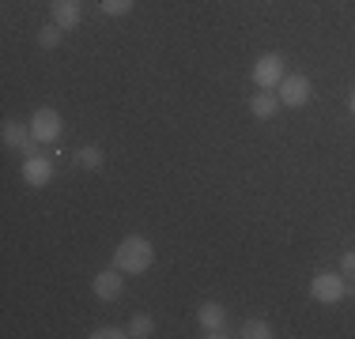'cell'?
<instances>
[{
    "mask_svg": "<svg viewBox=\"0 0 355 339\" xmlns=\"http://www.w3.org/2000/svg\"><path fill=\"white\" fill-rule=\"evenodd\" d=\"M61 38H64V30L57 27V23H49V27L38 30V46L42 49H57V46H61Z\"/></svg>",
    "mask_w": 355,
    "mask_h": 339,
    "instance_id": "9a60e30c",
    "label": "cell"
},
{
    "mask_svg": "<svg viewBox=\"0 0 355 339\" xmlns=\"http://www.w3.org/2000/svg\"><path fill=\"white\" fill-rule=\"evenodd\" d=\"M23 181H27L31 189L49 185V181H53V163H49L46 155H27V158H23Z\"/></svg>",
    "mask_w": 355,
    "mask_h": 339,
    "instance_id": "9c48e42d",
    "label": "cell"
},
{
    "mask_svg": "<svg viewBox=\"0 0 355 339\" xmlns=\"http://www.w3.org/2000/svg\"><path fill=\"white\" fill-rule=\"evenodd\" d=\"M27 125H31V132H35L38 143H57V140H61V132H64V121H61V113H57L53 106L35 109V117H31Z\"/></svg>",
    "mask_w": 355,
    "mask_h": 339,
    "instance_id": "5b68a950",
    "label": "cell"
},
{
    "mask_svg": "<svg viewBox=\"0 0 355 339\" xmlns=\"http://www.w3.org/2000/svg\"><path fill=\"white\" fill-rule=\"evenodd\" d=\"M197 324H200V332H205L208 339H223V336H231L227 332V309L219 302H205L197 309Z\"/></svg>",
    "mask_w": 355,
    "mask_h": 339,
    "instance_id": "8992f818",
    "label": "cell"
},
{
    "mask_svg": "<svg viewBox=\"0 0 355 339\" xmlns=\"http://www.w3.org/2000/svg\"><path fill=\"white\" fill-rule=\"evenodd\" d=\"M276 109H280V95H276V91H261L257 87V95L250 98V113L257 117V121H272Z\"/></svg>",
    "mask_w": 355,
    "mask_h": 339,
    "instance_id": "8fae6325",
    "label": "cell"
},
{
    "mask_svg": "<svg viewBox=\"0 0 355 339\" xmlns=\"http://www.w3.org/2000/svg\"><path fill=\"white\" fill-rule=\"evenodd\" d=\"M348 109H352V117H355V91L348 95Z\"/></svg>",
    "mask_w": 355,
    "mask_h": 339,
    "instance_id": "d6986e66",
    "label": "cell"
},
{
    "mask_svg": "<svg viewBox=\"0 0 355 339\" xmlns=\"http://www.w3.org/2000/svg\"><path fill=\"white\" fill-rule=\"evenodd\" d=\"M340 271H344L348 279H355V249H348V253L340 257Z\"/></svg>",
    "mask_w": 355,
    "mask_h": 339,
    "instance_id": "ac0fdd59",
    "label": "cell"
},
{
    "mask_svg": "<svg viewBox=\"0 0 355 339\" xmlns=\"http://www.w3.org/2000/svg\"><path fill=\"white\" fill-rule=\"evenodd\" d=\"M151 264H155V245L144 234H129L117 241L114 249V268H121L125 275H144Z\"/></svg>",
    "mask_w": 355,
    "mask_h": 339,
    "instance_id": "6da1fadb",
    "label": "cell"
},
{
    "mask_svg": "<svg viewBox=\"0 0 355 339\" xmlns=\"http://www.w3.org/2000/svg\"><path fill=\"white\" fill-rule=\"evenodd\" d=\"M129 336H132V339H148V336H155V320H151L148 313H137V317L129 320Z\"/></svg>",
    "mask_w": 355,
    "mask_h": 339,
    "instance_id": "5bb4252c",
    "label": "cell"
},
{
    "mask_svg": "<svg viewBox=\"0 0 355 339\" xmlns=\"http://www.w3.org/2000/svg\"><path fill=\"white\" fill-rule=\"evenodd\" d=\"M239 336L242 339H272V324L268 320H261V317H250V320H242V328H239Z\"/></svg>",
    "mask_w": 355,
    "mask_h": 339,
    "instance_id": "4fadbf2b",
    "label": "cell"
},
{
    "mask_svg": "<svg viewBox=\"0 0 355 339\" xmlns=\"http://www.w3.org/2000/svg\"><path fill=\"white\" fill-rule=\"evenodd\" d=\"M276 95H280V106L302 109L310 98H314V83H310V75L295 72V75H284V80H280V87H276Z\"/></svg>",
    "mask_w": 355,
    "mask_h": 339,
    "instance_id": "277c9868",
    "label": "cell"
},
{
    "mask_svg": "<svg viewBox=\"0 0 355 339\" xmlns=\"http://www.w3.org/2000/svg\"><path fill=\"white\" fill-rule=\"evenodd\" d=\"M49 15H53V23H57L61 30L80 27V19H83L80 0H49Z\"/></svg>",
    "mask_w": 355,
    "mask_h": 339,
    "instance_id": "30bf717a",
    "label": "cell"
},
{
    "mask_svg": "<svg viewBox=\"0 0 355 339\" xmlns=\"http://www.w3.org/2000/svg\"><path fill=\"white\" fill-rule=\"evenodd\" d=\"M121 336H129V328H117V324H103V328H95V332H91V339H121Z\"/></svg>",
    "mask_w": 355,
    "mask_h": 339,
    "instance_id": "e0dca14e",
    "label": "cell"
},
{
    "mask_svg": "<svg viewBox=\"0 0 355 339\" xmlns=\"http://www.w3.org/2000/svg\"><path fill=\"white\" fill-rule=\"evenodd\" d=\"M103 163H106V155H103L98 143H87V147L76 151V166L80 170H103Z\"/></svg>",
    "mask_w": 355,
    "mask_h": 339,
    "instance_id": "7c38bea8",
    "label": "cell"
},
{
    "mask_svg": "<svg viewBox=\"0 0 355 339\" xmlns=\"http://www.w3.org/2000/svg\"><path fill=\"white\" fill-rule=\"evenodd\" d=\"M284 75H287V64H284L280 53H261L257 61H253V68H250V80L257 83L261 91H276Z\"/></svg>",
    "mask_w": 355,
    "mask_h": 339,
    "instance_id": "7a4b0ae2",
    "label": "cell"
},
{
    "mask_svg": "<svg viewBox=\"0 0 355 339\" xmlns=\"http://www.w3.org/2000/svg\"><path fill=\"white\" fill-rule=\"evenodd\" d=\"M0 136H4V143L12 151H27V155H38L35 151V132H31V125H23V121H4V129H0Z\"/></svg>",
    "mask_w": 355,
    "mask_h": 339,
    "instance_id": "ba28073f",
    "label": "cell"
},
{
    "mask_svg": "<svg viewBox=\"0 0 355 339\" xmlns=\"http://www.w3.org/2000/svg\"><path fill=\"white\" fill-rule=\"evenodd\" d=\"M132 4H137V0H98V8H103L106 15H114V19L129 15V12H132Z\"/></svg>",
    "mask_w": 355,
    "mask_h": 339,
    "instance_id": "2e32d148",
    "label": "cell"
},
{
    "mask_svg": "<svg viewBox=\"0 0 355 339\" xmlns=\"http://www.w3.org/2000/svg\"><path fill=\"white\" fill-rule=\"evenodd\" d=\"M344 294H348V283H344L340 271H318V275L310 279V298L321 302V305L344 302Z\"/></svg>",
    "mask_w": 355,
    "mask_h": 339,
    "instance_id": "3957f363",
    "label": "cell"
},
{
    "mask_svg": "<svg viewBox=\"0 0 355 339\" xmlns=\"http://www.w3.org/2000/svg\"><path fill=\"white\" fill-rule=\"evenodd\" d=\"M91 291H95L98 302H117L125 294V271L121 268H106L91 279Z\"/></svg>",
    "mask_w": 355,
    "mask_h": 339,
    "instance_id": "52a82bcc",
    "label": "cell"
}]
</instances>
